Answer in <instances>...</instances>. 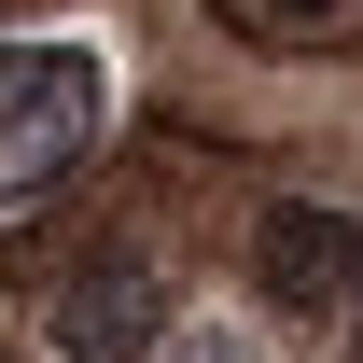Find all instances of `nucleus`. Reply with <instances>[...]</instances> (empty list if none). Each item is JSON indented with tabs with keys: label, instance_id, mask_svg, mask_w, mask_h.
<instances>
[{
	"label": "nucleus",
	"instance_id": "obj_4",
	"mask_svg": "<svg viewBox=\"0 0 363 363\" xmlns=\"http://www.w3.org/2000/svg\"><path fill=\"white\" fill-rule=\"evenodd\" d=\"M238 28H252V43H294V28H335V14H350V0H224Z\"/></svg>",
	"mask_w": 363,
	"mask_h": 363
},
{
	"label": "nucleus",
	"instance_id": "obj_2",
	"mask_svg": "<svg viewBox=\"0 0 363 363\" xmlns=\"http://www.w3.org/2000/svg\"><path fill=\"white\" fill-rule=\"evenodd\" d=\"M154 321H168V266H154L140 238H98L84 266L56 279L43 335H56V363H140V350H154Z\"/></svg>",
	"mask_w": 363,
	"mask_h": 363
},
{
	"label": "nucleus",
	"instance_id": "obj_3",
	"mask_svg": "<svg viewBox=\"0 0 363 363\" xmlns=\"http://www.w3.org/2000/svg\"><path fill=\"white\" fill-rule=\"evenodd\" d=\"M252 266H266L279 308H350V279H363V224H350V210H321V196H279L266 238H252Z\"/></svg>",
	"mask_w": 363,
	"mask_h": 363
},
{
	"label": "nucleus",
	"instance_id": "obj_6",
	"mask_svg": "<svg viewBox=\"0 0 363 363\" xmlns=\"http://www.w3.org/2000/svg\"><path fill=\"white\" fill-rule=\"evenodd\" d=\"M350 363H363V279H350Z\"/></svg>",
	"mask_w": 363,
	"mask_h": 363
},
{
	"label": "nucleus",
	"instance_id": "obj_1",
	"mask_svg": "<svg viewBox=\"0 0 363 363\" xmlns=\"http://www.w3.org/2000/svg\"><path fill=\"white\" fill-rule=\"evenodd\" d=\"M98 112H112V84H98L84 43H0V224L43 210L98 154Z\"/></svg>",
	"mask_w": 363,
	"mask_h": 363
},
{
	"label": "nucleus",
	"instance_id": "obj_5",
	"mask_svg": "<svg viewBox=\"0 0 363 363\" xmlns=\"http://www.w3.org/2000/svg\"><path fill=\"white\" fill-rule=\"evenodd\" d=\"M168 363H266V350H252L238 321H196V335H168Z\"/></svg>",
	"mask_w": 363,
	"mask_h": 363
}]
</instances>
